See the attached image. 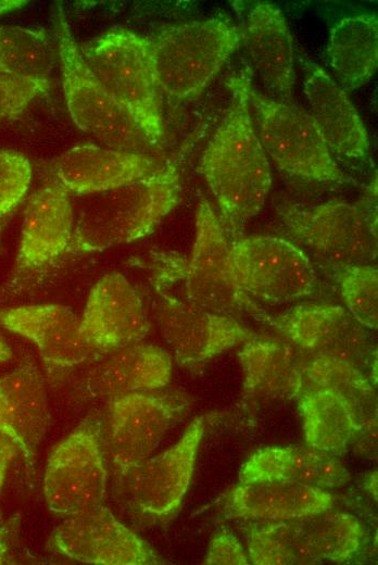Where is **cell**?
Returning <instances> with one entry per match:
<instances>
[{
  "instance_id": "1",
  "label": "cell",
  "mask_w": 378,
  "mask_h": 565,
  "mask_svg": "<svg viewBox=\"0 0 378 565\" xmlns=\"http://www.w3.org/2000/svg\"><path fill=\"white\" fill-rule=\"evenodd\" d=\"M249 79H229L231 101L201 158V172L222 215L236 231L263 208L272 172L250 111Z\"/></svg>"
},
{
  "instance_id": "2",
  "label": "cell",
  "mask_w": 378,
  "mask_h": 565,
  "mask_svg": "<svg viewBox=\"0 0 378 565\" xmlns=\"http://www.w3.org/2000/svg\"><path fill=\"white\" fill-rule=\"evenodd\" d=\"M230 243L210 202L201 198L196 212L191 252H151L148 268L153 287H179L175 293L190 304L230 317L249 315L268 323V315L242 291L235 278Z\"/></svg>"
},
{
  "instance_id": "3",
  "label": "cell",
  "mask_w": 378,
  "mask_h": 565,
  "mask_svg": "<svg viewBox=\"0 0 378 565\" xmlns=\"http://www.w3.org/2000/svg\"><path fill=\"white\" fill-rule=\"evenodd\" d=\"M180 174L172 163L121 186L76 196L71 252H97L139 240L178 204Z\"/></svg>"
},
{
  "instance_id": "4",
  "label": "cell",
  "mask_w": 378,
  "mask_h": 565,
  "mask_svg": "<svg viewBox=\"0 0 378 565\" xmlns=\"http://www.w3.org/2000/svg\"><path fill=\"white\" fill-rule=\"evenodd\" d=\"M53 24L62 88L73 123L102 146L148 154L153 143L88 67L61 5L54 11Z\"/></svg>"
},
{
  "instance_id": "5",
  "label": "cell",
  "mask_w": 378,
  "mask_h": 565,
  "mask_svg": "<svg viewBox=\"0 0 378 565\" xmlns=\"http://www.w3.org/2000/svg\"><path fill=\"white\" fill-rule=\"evenodd\" d=\"M79 50L88 67L153 146L160 145L164 137L161 89L148 37L113 28L79 46Z\"/></svg>"
},
{
  "instance_id": "6",
  "label": "cell",
  "mask_w": 378,
  "mask_h": 565,
  "mask_svg": "<svg viewBox=\"0 0 378 565\" xmlns=\"http://www.w3.org/2000/svg\"><path fill=\"white\" fill-rule=\"evenodd\" d=\"M161 92L179 101L197 98L242 41L224 18L192 21L148 37Z\"/></svg>"
},
{
  "instance_id": "7",
  "label": "cell",
  "mask_w": 378,
  "mask_h": 565,
  "mask_svg": "<svg viewBox=\"0 0 378 565\" xmlns=\"http://www.w3.org/2000/svg\"><path fill=\"white\" fill-rule=\"evenodd\" d=\"M288 233L328 265L374 264L377 259L376 187L357 202L276 208Z\"/></svg>"
},
{
  "instance_id": "8",
  "label": "cell",
  "mask_w": 378,
  "mask_h": 565,
  "mask_svg": "<svg viewBox=\"0 0 378 565\" xmlns=\"http://www.w3.org/2000/svg\"><path fill=\"white\" fill-rule=\"evenodd\" d=\"M257 136L267 156L282 172L319 183H351L331 156L316 123L300 108L249 88Z\"/></svg>"
},
{
  "instance_id": "9",
  "label": "cell",
  "mask_w": 378,
  "mask_h": 565,
  "mask_svg": "<svg viewBox=\"0 0 378 565\" xmlns=\"http://www.w3.org/2000/svg\"><path fill=\"white\" fill-rule=\"evenodd\" d=\"M108 472L102 422L86 417L51 451L43 477V494L55 514L70 516L104 504Z\"/></svg>"
},
{
  "instance_id": "10",
  "label": "cell",
  "mask_w": 378,
  "mask_h": 565,
  "mask_svg": "<svg viewBox=\"0 0 378 565\" xmlns=\"http://www.w3.org/2000/svg\"><path fill=\"white\" fill-rule=\"evenodd\" d=\"M189 405V399L179 392L155 390L109 399L102 437L115 474L149 457Z\"/></svg>"
},
{
  "instance_id": "11",
  "label": "cell",
  "mask_w": 378,
  "mask_h": 565,
  "mask_svg": "<svg viewBox=\"0 0 378 565\" xmlns=\"http://www.w3.org/2000/svg\"><path fill=\"white\" fill-rule=\"evenodd\" d=\"M230 259L239 288L254 301L281 304L315 292L317 277L311 260L287 239L243 237L231 243Z\"/></svg>"
},
{
  "instance_id": "12",
  "label": "cell",
  "mask_w": 378,
  "mask_h": 565,
  "mask_svg": "<svg viewBox=\"0 0 378 565\" xmlns=\"http://www.w3.org/2000/svg\"><path fill=\"white\" fill-rule=\"evenodd\" d=\"M73 230L72 193L51 178L27 202L8 292L25 288L50 273L71 252Z\"/></svg>"
},
{
  "instance_id": "13",
  "label": "cell",
  "mask_w": 378,
  "mask_h": 565,
  "mask_svg": "<svg viewBox=\"0 0 378 565\" xmlns=\"http://www.w3.org/2000/svg\"><path fill=\"white\" fill-rule=\"evenodd\" d=\"M268 324L305 353L342 359L376 378L374 339L369 329L345 307L326 303L299 304L270 316Z\"/></svg>"
},
{
  "instance_id": "14",
  "label": "cell",
  "mask_w": 378,
  "mask_h": 565,
  "mask_svg": "<svg viewBox=\"0 0 378 565\" xmlns=\"http://www.w3.org/2000/svg\"><path fill=\"white\" fill-rule=\"evenodd\" d=\"M204 426V416L196 417L175 444L117 476L138 513L163 520L178 511L192 478Z\"/></svg>"
},
{
  "instance_id": "15",
  "label": "cell",
  "mask_w": 378,
  "mask_h": 565,
  "mask_svg": "<svg viewBox=\"0 0 378 565\" xmlns=\"http://www.w3.org/2000/svg\"><path fill=\"white\" fill-rule=\"evenodd\" d=\"M154 290L159 330L182 367L199 366L255 336L234 317L190 304L171 290Z\"/></svg>"
},
{
  "instance_id": "16",
  "label": "cell",
  "mask_w": 378,
  "mask_h": 565,
  "mask_svg": "<svg viewBox=\"0 0 378 565\" xmlns=\"http://www.w3.org/2000/svg\"><path fill=\"white\" fill-rule=\"evenodd\" d=\"M58 553L88 564L151 565L163 563L137 533L122 524L104 504L66 516L50 538Z\"/></svg>"
},
{
  "instance_id": "17",
  "label": "cell",
  "mask_w": 378,
  "mask_h": 565,
  "mask_svg": "<svg viewBox=\"0 0 378 565\" xmlns=\"http://www.w3.org/2000/svg\"><path fill=\"white\" fill-rule=\"evenodd\" d=\"M0 325L30 340L51 380L102 354L85 339L80 317L68 306L54 303L22 305L0 311Z\"/></svg>"
},
{
  "instance_id": "18",
  "label": "cell",
  "mask_w": 378,
  "mask_h": 565,
  "mask_svg": "<svg viewBox=\"0 0 378 565\" xmlns=\"http://www.w3.org/2000/svg\"><path fill=\"white\" fill-rule=\"evenodd\" d=\"M80 328L87 342L104 355L140 342L150 324L137 289L123 274L112 272L92 286Z\"/></svg>"
},
{
  "instance_id": "19",
  "label": "cell",
  "mask_w": 378,
  "mask_h": 565,
  "mask_svg": "<svg viewBox=\"0 0 378 565\" xmlns=\"http://www.w3.org/2000/svg\"><path fill=\"white\" fill-rule=\"evenodd\" d=\"M49 423L46 386L33 362L0 376V434L21 450L32 468Z\"/></svg>"
},
{
  "instance_id": "20",
  "label": "cell",
  "mask_w": 378,
  "mask_h": 565,
  "mask_svg": "<svg viewBox=\"0 0 378 565\" xmlns=\"http://www.w3.org/2000/svg\"><path fill=\"white\" fill-rule=\"evenodd\" d=\"M238 356L245 405L289 400L302 392L307 353L287 340L255 335L242 343Z\"/></svg>"
},
{
  "instance_id": "21",
  "label": "cell",
  "mask_w": 378,
  "mask_h": 565,
  "mask_svg": "<svg viewBox=\"0 0 378 565\" xmlns=\"http://www.w3.org/2000/svg\"><path fill=\"white\" fill-rule=\"evenodd\" d=\"M160 165L149 154L84 143L59 155L52 162L51 174L71 193L81 196L121 186Z\"/></svg>"
},
{
  "instance_id": "22",
  "label": "cell",
  "mask_w": 378,
  "mask_h": 565,
  "mask_svg": "<svg viewBox=\"0 0 378 565\" xmlns=\"http://www.w3.org/2000/svg\"><path fill=\"white\" fill-rule=\"evenodd\" d=\"M303 66L310 114L329 150L346 159L364 160L369 153L368 135L348 92L313 62L306 61Z\"/></svg>"
},
{
  "instance_id": "23",
  "label": "cell",
  "mask_w": 378,
  "mask_h": 565,
  "mask_svg": "<svg viewBox=\"0 0 378 565\" xmlns=\"http://www.w3.org/2000/svg\"><path fill=\"white\" fill-rule=\"evenodd\" d=\"M172 376V357L162 348L136 342L118 350L89 369L76 385L85 397L111 399L152 391L166 386Z\"/></svg>"
},
{
  "instance_id": "24",
  "label": "cell",
  "mask_w": 378,
  "mask_h": 565,
  "mask_svg": "<svg viewBox=\"0 0 378 565\" xmlns=\"http://www.w3.org/2000/svg\"><path fill=\"white\" fill-rule=\"evenodd\" d=\"M241 35L262 85L275 100L289 102L294 84V52L282 12L273 3L255 4Z\"/></svg>"
},
{
  "instance_id": "25",
  "label": "cell",
  "mask_w": 378,
  "mask_h": 565,
  "mask_svg": "<svg viewBox=\"0 0 378 565\" xmlns=\"http://www.w3.org/2000/svg\"><path fill=\"white\" fill-rule=\"evenodd\" d=\"M332 505L333 497L325 489L277 479L239 481L224 500L227 515L264 522L297 518Z\"/></svg>"
},
{
  "instance_id": "26",
  "label": "cell",
  "mask_w": 378,
  "mask_h": 565,
  "mask_svg": "<svg viewBox=\"0 0 378 565\" xmlns=\"http://www.w3.org/2000/svg\"><path fill=\"white\" fill-rule=\"evenodd\" d=\"M277 479L298 481L322 489L346 485L350 472L332 454L311 447H266L241 465L239 481Z\"/></svg>"
},
{
  "instance_id": "27",
  "label": "cell",
  "mask_w": 378,
  "mask_h": 565,
  "mask_svg": "<svg viewBox=\"0 0 378 565\" xmlns=\"http://www.w3.org/2000/svg\"><path fill=\"white\" fill-rule=\"evenodd\" d=\"M328 64L337 83L352 91L367 83L378 65V20L375 14L348 16L330 29Z\"/></svg>"
},
{
  "instance_id": "28",
  "label": "cell",
  "mask_w": 378,
  "mask_h": 565,
  "mask_svg": "<svg viewBox=\"0 0 378 565\" xmlns=\"http://www.w3.org/2000/svg\"><path fill=\"white\" fill-rule=\"evenodd\" d=\"M298 398L307 445L332 455L343 454L361 430L351 402L326 389H306Z\"/></svg>"
},
{
  "instance_id": "29",
  "label": "cell",
  "mask_w": 378,
  "mask_h": 565,
  "mask_svg": "<svg viewBox=\"0 0 378 565\" xmlns=\"http://www.w3.org/2000/svg\"><path fill=\"white\" fill-rule=\"evenodd\" d=\"M247 545L249 561L255 565L322 564L307 515L253 525Z\"/></svg>"
},
{
  "instance_id": "30",
  "label": "cell",
  "mask_w": 378,
  "mask_h": 565,
  "mask_svg": "<svg viewBox=\"0 0 378 565\" xmlns=\"http://www.w3.org/2000/svg\"><path fill=\"white\" fill-rule=\"evenodd\" d=\"M56 60L55 38L45 29L0 26V75L47 77Z\"/></svg>"
},
{
  "instance_id": "31",
  "label": "cell",
  "mask_w": 378,
  "mask_h": 565,
  "mask_svg": "<svg viewBox=\"0 0 378 565\" xmlns=\"http://www.w3.org/2000/svg\"><path fill=\"white\" fill-rule=\"evenodd\" d=\"M375 384L376 378L365 371L335 356L307 354L303 367V390L326 389L340 393L351 402L357 415L362 407L373 403Z\"/></svg>"
},
{
  "instance_id": "32",
  "label": "cell",
  "mask_w": 378,
  "mask_h": 565,
  "mask_svg": "<svg viewBox=\"0 0 378 565\" xmlns=\"http://www.w3.org/2000/svg\"><path fill=\"white\" fill-rule=\"evenodd\" d=\"M348 311L369 330L378 322V271L374 264L330 265Z\"/></svg>"
},
{
  "instance_id": "33",
  "label": "cell",
  "mask_w": 378,
  "mask_h": 565,
  "mask_svg": "<svg viewBox=\"0 0 378 565\" xmlns=\"http://www.w3.org/2000/svg\"><path fill=\"white\" fill-rule=\"evenodd\" d=\"M32 165L20 151L0 149V217L12 211L26 194Z\"/></svg>"
},
{
  "instance_id": "34",
  "label": "cell",
  "mask_w": 378,
  "mask_h": 565,
  "mask_svg": "<svg viewBox=\"0 0 378 565\" xmlns=\"http://www.w3.org/2000/svg\"><path fill=\"white\" fill-rule=\"evenodd\" d=\"M47 77H16L0 75V122L20 116L37 98L48 93Z\"/></svg>"
},
{
  "instance_id": "35",
  "label": "cell",
  "mask_w": 378,
  "mask_h": 565,
  "mask_svg": "<svg viewBox=\"0 0 378 565\" xmlns=\"http://www.w3.org/2000/svg\"><path fill=\"white\" fill-rule=\"evenodd\" d=\"M204 564L247 565L250 564L248 552L238 538L228 529H216L210 540Z\"/></svg>"
},
{
  "instance_id": "36",
  "label": "cell",
  "mask_w": 378,
  "mask_h": 565,
  "mask_svg": "<svg viewBox=\"0 0 378 565\" xmlns=\"http://www.w3.org/2000/svg\"><path fill=\"white\" fill-rule=\"evenodd\" d=\"M13 450L7 442L0 441V489L5 478L9 463L12 459Z\"/></svg>"
},
{
  "instance_id": "37",
  "label": "cell",
  "mask_w": 378,
  "mask_h": 565,
  "mask_svg": "<svg viewBox=\"0 0 378 565\" xmlns=\"http://www.w3.org/2000/svg\"><path fill=\"white\" fill-rule=\"evenodd\" d=\"M9 550V531L0 529V564L3 563Z\"/></svg>"
},
{
  "instance_id": "38",
  "label": "cell",
  "mask_w": 378,
  "mask_h": 565,
  "mask_svg": "<svg viewBox=\"0 0 378 565\" xmlns=\"http://www.w3.org/2000/svg\"><path fill=\"white\" fill-rule=\"evenodd\" d=\"M26 3V1H20V0H1L0 1V14L10 12L12 10L18 9L23 7Z\"/></svg>"
},
{
  "instance_id": "39",
  "label": "cell",
  "mask_w": 378,
  "mask_h": 565,
  "mask_svg": "<svg viewBox=\"0 0 378 565\" xmlns=\"http://www.w3.org/2000/svg\"><path fill=\"white\" fill-rule=\"evenodd\" d=\"M12 357V350L8 343L0 336V364L7 362Z\"/></svg>"
}]
</instances>
